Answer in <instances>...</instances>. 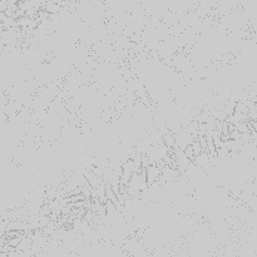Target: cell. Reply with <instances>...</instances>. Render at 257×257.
Here are the masks:
<instances>
[{
  "mask_svg": "<svg viewBox=\"0 0 257 257\" xmlns=\"http://www.w3.org/2000/svg\"><path fill=\"white\" fill-rule=\"evenodd\" d=\"M183 152H185V155H186V157L187 158H190L191 161H195V152H193V148H192V146H188V147H186V150L183 151Z\"/></svg>",
  "mask_w": 257,
  "mask_h": 257,
  "instance_id": "obj_3",
  "label": "cell"
},
{
  "mask_svg": "<svg viewBox=\"0 0 257 257\" xmlns=\"http://www.w3.org/2000/svg\"><path fill=\"white\" fill-rule=\"evenodd\" d=\"M241 136H242V133H240L237 130H235L230 133V140H240Z\"/></svg>",
  "mask_w": 257,
  "mask_h": 257,
  "instance_id": "obj_4",
  "label": "cell"
},
{
  "mask_svg": "<svg viewBox=\"0 0 257 257\" xmlns=\"http://www.w3.org/2000/svg\"><path fill=\"white\" fill-rule=\"evenodd\" d=\"M161 173H162V170H161L160 166L155 165H148L147 168H146V177H147V183L148 186L153 185L158 181Z\"/></svg>",
  "mask_w": 257,
  "mask_h": 257,
  "instance_id": "obj_1",
  "label": "cell"
},
{
  "mask_svg": "<svg viewBox=\"0 0 257 257\" xmlns=\"http://www.w3.org/2000/svg\"><path fill=\"white\" fill-rule=\"evenodd\" d=\"M191 146H192L193 152H195V157H197V156H200L201 153L205 152V151H203V148H202V146H201L200 141H198V138L196 141H193L192 145H191Z\"/></svg>",
  "mask_w": 257,
  "mask_h": 257,
  "instance_id": "obj_2",
  "label": "cell"
}]
</instances>
